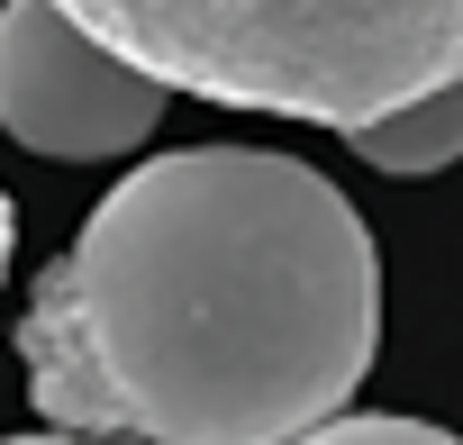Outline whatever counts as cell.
I'll list each match as a JSON object with an SVG mask.
<instances>
[{
  "label": "cell",
  "instance_id": "obj_6",
  "mask_svg": "<svg viewBox=\"0 0 463 445\" xmlns=\"http://www.w3.org/2000/svg\"><path fill=\"white\" fill-rule=\"evenodd\" d=\"M10 237H19V218H10V191H0V273H10Z\"/></svg>",
  "mask_w": 463,
  "mask_h": 445
},
{
  "label": "cell",
  "instance_id": "obj_4",
  "mask_svg": "<svg viewBox=\"0 0 463 445\" xmlns=\"http://www.w3.org/2000/svg\"><path fill=\"white\" fill-rule=\"evenodd\" d=\"M345 146H354L373 173H400V182L463 164V82H436V91H418V100H400V109L345 128Z\"/></svg>",
  "mask_w": 463,
  "mask_h": 445
},
{
  "label": "cell",
  "instance_id": "obj_1",
  "mask_svg": "<svg viewBox=\"0 0 463 445\" xmlns=\"http://www.w3.org/2000/svg\"><path fill=\"white\" fill-rule=\"evenodd\" d=\"M382 255L364 209L264 146H182L37 273L28 400L100 445H291L364 391Z\"/></svg>",
  "mask_w": 463,
  "mask_h": 445
},
{
  "label": "cell",
  "instance_id": "obj_3",
  "mask_svg": "<svg viewBox=\"0 0 463 445\" xmlns=\"http://www.w3.org/2000/svg\"><path fill=\"white\" fill-rule=\"evenodd\" d=\"M164 82L109 55L64 0H0V128L55 164H109L146 146Z\"/></svg>",
  "mask_w": 463,
  "mask_h": 445
},
{
  "label": "cell",
  "instance_id": "obj_2",
  "mask_svg": "<svg viewBox=\"0 0 463 445\" xmlns=\"http://www.w3.org/2000/svg\"><path fill=\"white\" fill-rule=\"evenodd\" d=\"M164 91L364 128L436 82H463V0H64Z\"/></svg>",
  "mask_w": 463,
  "mask_h": 445
},
{
  "label": "cell",
  "instance_id": "obj_5",
  "mask_svg": "<svg viewBox=\"0 0 463 445\" xmlns=\"http://www.w3.org/2000/svg\"><path fill=\"white\" fill-rule=\"evenodd\" d=\"M291 445H463V436H445L427 418H327V427H309Z\"/></svg>",
  "mask_w": 463,
  "mask_h": 445
},
{
  "label": "cell",
  "instance_id": "obj_7",
  "mask_svg": "<svg viewBox=\"0 0 463 445\" xmlns=\"http://www.w3.org/2000/svg\"><path fill=\"white\" fill-rule=\"evenodd\" d=\"M0 445H100V436H64L55 427V436H0Z\"/></svg>",
  "mask_w": 463,
  "mask_h": 445
}]
</instances>
